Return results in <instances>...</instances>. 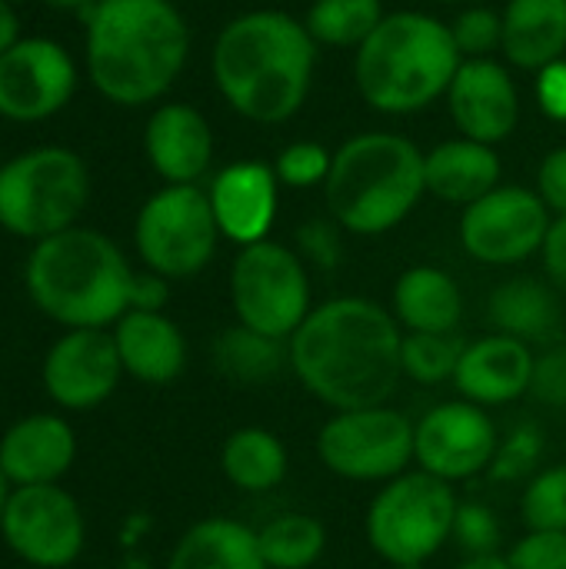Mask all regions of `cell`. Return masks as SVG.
Listing matches in <instances>:
<instances>
[{
  "label": "cell",
  "instance_id": "ac0fdd59",
  "mask_svg": "<svg viewBox=\"0 0 566 569\" xmlns=\"http://www.w3.org/2000/svg\"><path fill=\"white\" fill-rule=\"evenodd\" d=\"M210 210L217 217L220 237L234 240L237 247H250L267 240L274 220H277V200H280V180L270 163L260 160H240L224 167L210 190Z\"/></svg>",
  "mask_w": 566,
  "mask_h": 569
},
{
  "label": "cell",
  "instance_id": "7dc6e473",
  "mask_svg": "<svg viewBox=\"0 0 566 569\" xmlns=\"http://www.w3.org/2000/svg\"><path fill=\"white\" fill-rule=\"evenodd\" d=\"M43 3H50V7H57V10H90L97 0H43Z\"/></svg>",
  "mask_w": 566,
  "mask_h": 569
},
{
  "label": "cell",
  "instance_id": "2e32d148",
  "mask_svg": "<svg viewBox=\"0 0 566 569\" xmlns=\"http://www.w3.org/2000/svg\"><path fill=\"white\" fill-rule=\"evenodd\" d=\"M123 363L107 330H70L43 360V387L53 403L67 410H90L103 403L120 383Z\"/></svg>",
  "mask_w": 566,
  "mask_h": 569
},
{
  "label": "cell",
  "instance_id": "7c38bea8",
  "mask_svg": "<svg viewBox=\"0 0 566 569\" xmlns=\"http://www.w3.org/2000/svg\"><path fill=\"white\" fill-rule=\"evenodd\" d=\"M554 213L530 187L500 183L460 213L464 250L490 267L524 263L540 253Z\"/></svg>",
  "mask_w": 566,
  "mask_h": 569
},
{
  "label": "cell",
  "instance_id": "30bf717a",
  "mask_svg": "<svg viewBox=\"0 0 566 569\" xmlns=\"http://www.w3.org/2000/svg\"><path fill=\"white\" fill-rule=\"evenodd\" d=\"M133 240L147 270L167 280L197 277L217 250L220 227L207 190L197 183H167L137 213Z\"/></svg>",
  "mask_w": 566,
  "mask_h": 569
},
{
  "label": "cell",
  "instance_id": "d6a6232c",
  "mask_svg": "<svg viewBox=\"0 0 566 569\" xmlns=\"http://www.w3.org/2000/svg\"><path fill=\"white\" fill-rule=\"evenodd\" d=\"M527 530H566V467H547L534 473L520 497Z\"/></svg>",
  "mask_w": 566,
  "mask_h": 569
},
{
  "label": "cell",
  "instance_id": "f1b7e54d",
  "mask_svg": "<svg viewBox=\"0 0 566 569\" xmlns=\"http://www.w3.org/2000/svg\"><path fill=\"white\" fill-rule=\"evenodd\" d=\"M214 363L224 377L247 383V387H260V383L274 380L280 373V367L290 363V357H287V340H274V337H264V333L237 323L217 337Z\"/></svg>",
  "mask_w": 566,
  "mask_h": 569
},
{
  "label": "cell",
  "instance_id": "f6af8a7d",
  "mask_svg": "<svg viewBox=\"0 0 566 569\" xmlns=\"http://www.w3.org/2000/svg\"><path fill=\"white\" fill-rule=\"evenodd\" d=\"M20 40V20L10 0H0V53L10 50Z\"/></svg>",
  "mask_w": 566,
  "mask_h": 569
},
{
  "label": "cell",
  "instance_id": "44dd1931",
  "mask_svg": "<svg viewBox=\"0 0 566 569\" xmlns=\"http://www.w3.org/2000/svg\"><path fill=\"white\" fill-rule=\"evenodd\" d=\"M77 457V440L67 420L37 413L7 430L0 440V470L17 487L57 483Z\"/></svg>",
  "mask_w": 566,
  "mask_h": 569
},
{
  "label": "cell",
  "instance_id": "4dcf8cb0",
  "mask_svg": "<svg viewBox=\"0 0 566 569\" xmlns=\"http://www.w3.org/2000/svg\"><path fill=\"white\" fill-rule=\"evenodd\" d=\"M384 0H310L304 17L317 47H360L384 20Z\"/></svg>",
  "mask_w": 566,
  "mask_h": 569
},
{
  "label": "cell",
  "instance_id": "4316f807",
  "mask_svg": "<svg viewBox=\"0 0 566 569\" xmlns=\"http://www.w3.org/2000/svg\"><path fill=\"white\" fill-rule=\"evenodd\" d=\"M487 317L494 333L517 337L524 343H547L560 330V303L557 293L534 277L504 280L487 303Z\"/></svg>",
  "mask_w": 566,
  "mask_h": 569
},
{
  "label": "cell",
  "instance_id": "9a60e30c",
  "mask_svg": "<svg viewBox=\"0 0 566 569\" xmlns=\"http://www.w3.org/2000/svg\"><path fill=\"white\" fill-rule=\"evenodd\" d=\"M77 87L70 53L47 37L17 40L0 53V117L33 123L67 107Z\"/></svg>",
  "mask_w": 566,
  "mask_h": 569
},
{
  "label": "cell",
  "instance_id": "74e56055",
  "mask_svg": "<svg viewBox=\"0 0 566 569\" xmlns=\"http://www.w3.org/2000/svg\"><path fill=\"white\" fill-rule=\"evenodd\" d=\"M507 560L514 569H566V530H527Z\"/></svg>",
  "mask_w": 566,
  "mask_h": 569
},
{
  "label": "cell",
  "instance_id": "e575fe53",
  "mask_svg": "<svg viewBox=\"0 0 566 569\" xmlns=\"http://www.w3.org/2000/svg\"><path fill=\"white\" fill-rule=\"evenodd\" d=\"M450 33H454V43H457L464 60L494 57V50L504 47V20L490 7H467V10H460L457 20L450 23Z\"/></svg>",
  "mask_w": 566,
  "mask_h": 569
},
{
  "label": "cell",
  "instance_id": "7402d4cb",
  "mask_svg": "<svg viewBox=\"0 0 566 569\" xmlns=\"http://www.w3.org/2000/svg\"><path fill=\"white\" fill-rule=\"evenodd\" d=\"M113 343L123 373L140 383H173L187 367V340L180 327L160 310H127L113 323Z\"/></svg>",
  "mask_w": 566,
  "mask_h": 569
},
{
  "label": "cell",
  "instance_id": "5b68a950",
  "mask_svg": "<svg viewBox=\"0 0 566 569\" xmlns=\"http://www.w3.org/2000/svg\"><path fill=\"white\" fill-rule=\"evenodd\" d=\"M133 270L120 247L83 227L37 240L27 260V293L70 330H103L130 310Z\"/></svg>",
  "mask_w": 566,
  "mask_h": 569
},
{
  "label": "cell",
  "instance_id": "ee69618b",
  "mask_svg": "<svg viewBox=\"0 0 566 569\" xmlns=\"http://www.w3.org/2000/svg\"><path fill=\"white\" fill-rule=\"evenodd\" d=\"M167 303V277L147 270V273H133V287H130V310H160Z\"/></svg>",
  "mask_w": 566,
  "mask_h": 569
},
{
  "label": "cell",
  "instance_id": "83f0119b",
  "mask_svg": "<svg viewBox=\"0 0 566 569\" xmlns=\"http://www.w3.org/2000/svg\"><path fill=\"white\" fill-rule=\"evenodd\" d=\"M287 450L277 433L264 427H240L224 440L220 470L244 493H267L287 477Z\"/></svg>",
  "mask_w": 566,
  "mask_h": 569
},
{
  "label": "cell",
  "instance_id": "f546056e",
  "mask_svg": "<svg viewBox=\"0 0 566 569\" xmlns=\"http://www.w3.org/2000/svg\"><path fill=\"white\" fill-rule=\"evenodd\" d=\"M267 569H310L327 550V530L317 517L280 513L257 530Z\"/></svg>",
  "mask_w": 566,
  "mask_h": 569
},
{
  "label": "cell",
  "instance_id": "5bb4252c",
  "mask_svg": "<svg viewBox=\"0 0 566 569\" xmlns=\"http://www.w3.org/2000/svg\"><path fill=\"white\" fill-rule=\"evenodd\" d=\"M497 450H500V433L490 413L470 400L437 403L414 423L417 470L450 487L490 470Z\"/></svg>",
  "mask_w": 566,
  "mask_h": 569
},
{
  "label": "cell",
  "instance_id": "1f68e13d",
  "mask_svg": "<svg viewBox=\"0 0 566 569\" xmlns=\"http://www.w3.org/2000/svg\"><path fill=\"white\" fill-rule=\"evenodd\" d=\"M464 347L467 343L457 333H404V347H400L404 377L420 387L454 383Z\"/></svg>",
  "mask_w": 566,
  "mask_h": 569
},
{
  "label": "cell",
  "instance_id": "52a82bcc",
  "mask_svg": "<svg viewBox=\"0 0 566 569\" xmlns=\"http://www.w3.org/2000/svg\"><path fill=\"white\" fill-rule=\"evenodd\" d=\"M457 493L450 483L407 470L387 480L367 507L364 533L370 550L397 569L424 567L454 540Z\"/></svg>",
  "mask_w": 566,
  "mask_h": 569
},
{
  "label": "cell",
  "instance_id": "d4e9b609",
  "mask_svg": "<svg viewBox=\"0 0 566 569\" xmlns=\"http://www.w3.org/2000/svg\"><path fill=\"white\" fill-rule=\"evenodd\" d=\"M500 53L520 70H544L566 53V0H507Z\"/></svg>",
  "mask_w": 566,
  "mask_h": 569
},
{
  "label": "cell",
  "instance_id": "8992f818",
  "mask_svg": "<svg viewBox=\"0 0 566 569\" xmlns=\"http://www.w3.org/2000/svg\"><path fill=\"white\" fill-rule=\"evenodd\" d=\"M424 157L410 137L390 130L344 140L324 183L330 220L357 237H380L404 223L427 193Z\"/></svg>",
  "mask_w": 566,
  "mask_h": 569
},
{
  "label": "cell",
  "instance_id": "60d3db41",
  "mask_svg": "<svg viewBox=\"0 0 566 569\" xmlns=\"http://www.w3.org/2000/svg\"><path fill=\"white\" fill-rule=\"evenodd\" d=\"M537 197L554 217L566 213V147H554L537 167Z\"/></svg>",
  "mask_w": 566,
  "mask_h": 569
},
{
  "label": "cell",
  "instance_id": "ab89813d",
  "mask_svg": "<svg viewBox=\"0 0 566 569\" xmlns=\"http://www.w3.org/2000/svg\"><path fill=\"white\" fill-rule=\"evenodd\" d=\"M530 393L547 407H566V347H554L537 357Z\"/></svg>",
  "mask_w": 566,
  "mask_h": 569
},
{
  "label": "cell",
  "instance_id": "681fc988",
  "mask_svg": "<svg viewBox=\"0 0 566 569\" xmlns=\"http://www.w3.org/2000/svg\"><path fill=\"white\" fill-rule=\"evenodd\" d=\"M10 3H20V0H10Z\"/></svg>",
  "mask_w": 566,
  "mask_h": 569
},
{
  "label": "cell",
  "instance_id": "f35d334b",
  "mask_svg": "<svg viewBox=\"0 0 566 569\" xmlns=\"http://www.w3.org/2000/svg\"><path fill=\"white\" fill-rule=\"evenodd\" d=\"M540 450H544L540 430H534V427H520V430H514L510 443H504V447L497 450V460H494L490 473H494L497 480H507V477L514 480V477L527 473V470L537 463Z\"/></svg>",
  "mask_w": 566,
  "mask_h": 569
},
{
  "label": "cell",
  "instance_id": "d6986e66",
  "mask_svg": "<svg viewBox=\"0 0 566 569\" xmlns=\"http://www.w3.org/2000/svg\"><path fill=\"white\" fill-rule=\"evenodd\" d=\"M534 347L507 337V333H487L464 347V357L454 373V387L460 400H470L477 407H504L530 393L534 383Z\"/></svg>",
  "mask_w": 566,
  "mask_h": 569
},
{
  "label": "cell",
  "instance_id": "ba28073f",
  "mask_svg": "<svg viewBox=\"0 0 566 569\" xmlns=\"http://www.w3.org/2000/svg\"><path fill=\"white\" fill-rule=\"evenodd\" d=\"M90 197V173L67 147H37L0 167V227L47 240L70 230Z\"/></svg>",
  "mask_w": 566,
  "mask_h": 569
},
{
  "label": "cell",
  "instance_id": "484cf974",
  "mask_svg": "<svg viewBox=\"0 0 566 569\" xmlns=\"http://www.w3.org/2000/svg\"><path fill=\"white\" fill-rule=\"evenodd\" d=\"M167 569H267V563L254 527L230 517H210L180 537Z\"/></svg>",
  "mask_w": 566,
  "mask_h": 569
},
{
  "label": "cell",
  "instance_id": "7a4b0ae2",
  "mask_svg": "<svg viewBox=\"0 0 566 569\" xmlns=\"http://www.w3.org/2000/svg\"><path fill=\"white\" fill-rule=\"evenodd\" d=\"M210 70L234 113L254 123H287L307 103L317 40L287 10H247L217 33Z\"/></svg>",
  "mask_w": 566,
  "mask_h": 569
},
{
  "label": "cell",
  "instance_id": "c3c4849f",
  "mask_svg": "<svg viewBox=\"0 0 566 569\" xmlns=\"http://www.w3.org/2000/svg\"><path fill=\"white\" fill-rule=\"evenodd\" d=\"M7 477H3V470H0V517H3V507H7V497H10V490H7Z\"/></svg>",
  "mask_w": 566,
  "mask_h": 569
},
{
  "label": "cell",
  "instance_id": "bcb514c9",
  "mask_svg": "<svg viewBox=\"0 0 566 569\" xmlns=\"http://www.w3.org/2000/svg\"><path fill=\"white\" fill-rule=\"evenodd\" d=\"M457 569H514V567H510V560H507V557H500V553H487V557H467V560H464Z\"/></svg>",
  "mask_w": 566,
  "mask_h": 569
},
{
  "label": "cell",
  "instance_id": "836d02e7",
  "mask_svg": "<svg viewBox=\"0 0 566 569\" xmlns=\"http://www.w3.org/2000/svg\"><path fill=\"white\" fill-rule=\"evenodd\" d=\"M334 153L317 143V140H294L287 143L277 157H274V173L280 180V187L290 190H310V187H324L327 173H330Z\"/></svg>",
  "mask_w": 566,
  "mask_h": 569
},
{
  "label": "cell",
  "instance_id": "ffe728a7",
  "mask_svg": "<svg viewBox=\"0 0 566 569\" xmlns=\"http://www.w3.org/2000/svg\"><path fill=\"white\" fill-rule=\"evenodd\" d=\"M150 167L167 183H197L214 163V130L190 103H160L143 130Z\"/></svg>",
  "mask_w": 566,
  "mask_h": 569
},
{
  "label": "cell",
  "instance_id": "277c9868",
  "mask_svg": "<svg viewBox=\"0 0 566 569\" xmlns=\"http://www.w3.org/2000/svg\"><path fill=\"white\" fill-rule=\"evenodd\" d=\"M460 63L450 23L424 10H394L354 50V80L367 107L407 117L447 97Z\"/></svg>",
  "mask_w": 566,
  "mask_h": 569
},
{
  "label": "cell",
  "instance_id": "603a6c76",
  "mask_svg": "<svg viewBox=\"0 0 566 569\" xmlns=\"http://www.w3.org/2000/svg\"><path fill=\"white\" fill-rule=\"evenodd\" d=\"M500 173L504 167H500L497 150L470 137L444 140L424 157L427 193L454 207H470L490 190H497Z\"/></svg>",
  "mask_w": 566,
  "mask_h": 569
},
{
  "label": "cell",
  "instance_id": "9c48e42d",
  "mask_svg": "<svg viewBox=\"0 0 566 569\" xmlns=\"http://www.w3.org/2000/svg\"><path fill=\"white\" fill-rule=\"evenodd\" d=\"M230 303L237 323L274 340H290L314 310L307 263L297 250L270 237L240 247L230 267Z\"/></svg>",
  "mask_w": 566,
  "mask_h": 569
},
{
  "label": "cell",
  "instance_id": "3957f363",
  "mask_svg": "<svg viewBox=\"0 0 566 569\" xmlns=\"http://www.w3.org/2000/svg\"><path fill=\"white\" fill-rule=\"evenodd\" d=\"M187 53L190 27L170 0H97L87 10L90 80L120 107L163 97Z\"/></svg>",
  "mask_w": 566,
  "mask_h": 569
},
{
  "label": "cell",
  "instance_id": "cb8c5ba5",
  "mask_svg": "<svg viewBox=\"0 0 566 569\" xmlns=\"http://www.w3.org/2000/svg\"><path fill=\"white\" fill-rule=\"evenodd\" d=\"M390 313L404 333H457L464 317V293L440 267H410L397 277Z\"/></svg>",
  "mask_w": 566,
  "mask_h": 569
},
{
  "label": "cell",
  "instance_id": "e0dca14e",
  "mask_svg": "<svg viewBox=\"0 0 566 569\" xmlns=\"http://www.w3.org/2000/svg\"><path fill=\"white\" fill-rule=\"evenodd\" d=\"M447 107L460 137H470L490 147L507 140L520 120L517 83L510 70L494 57L460 63L447 90Z\"/></svg>",
  "mask_w": 566,
  "mask_h": 569
},
{
  "label": "cell",
  "instance_id": "b9f144b4",
  "mask_svg": "<svg viewBox=\"0 0 566 569\" xmlns=\"http://www.w3.org/2000/svg\"><path fill=\"white\" fill-rule=\"evenodd\" d=\"M537 103L540 110L557 120L566 123V60H557L544 70H537Z\"/></svg>",
  "mask_w": 566,
  "mask_h": 569
},
{
  "label": "cell",
  "instance_id": "7bdbcfd3",
  "mask_svg": "<svg viewBox=\"0 0 566 569\" xmlns=\"http://www.w3.org/2000/svg\"><path fill=\"white\" fill-rule=\"evenodd\" d=\"M540 257H544L547 277H550L557 287H566V213L550 220V230H547V237H544Z\"/></svg>",
  "mask_w": 566,
  "mask_h": 569
},
{
  "label": "cell",
  "instance_id": "d590c367",
  "mask_svg": "<svg viewBox=\"0 0 566 569\" xmlns=\"http://www.w3.org/2000/svg\"><path fill=\"white\" fill-rule=\"evenodd\" d=\"M297 253L317 270H337L344 260V227L337 220H307L297 227Z\"/></svg>",
  "mask_w": 566,
  "mask_h": 569
},
{
  "label": "cell",
  "instance_id": "6da1fadb",
  "mask_svg": "<svg viewBox=\"0 0 566 569\" xmlns=\"http://www.w3.org/2000/svg\"><path fill=\"white\" fill-rule=\"evenodd\" d=\"M404 330L394 313L367 297H334L307 313L287 340L300 387L334 410L380 407L394 397Z\"/></svg>",
  "mask_w": 566,
  "mask_h": 569
},
{
  "label": "cell",
  "instance_id": "8fae6325",
  "mask_svg": "<svg viewBox=\"0 0 566 569\" xmlns=\"http://www.w3.org/2000/svg\"><path fill=\"white\" fill-rule=\"evenodd\" d=\"M320 463L350 483H387L414 463V420L380 403L337 410L317 433Z\"/></svg>",
  "mask_w": 566,
  "mask_h": 569
},
{
  "label": "cell",
  "instance_id": "8d00e7d4",
  "mask_svg": "<svg viewBox=\"0 0 566 569\" xmlns=\"http://www.w3.org/2000/svg\"><path fill=\"white\" fill-rule=\"evenodd\" d=\"M454 540L464 547L467 557H487L497 553L500 547V520L490 507L484 503H460L457 523H454Z\"/></svg>",
  "mask_w": 566,
  "mask_h": 569
},
{
  "label": "cell",
  "instance_id": "4fadbf2b",
  "mask_svg": "<svg viewBox=\"0 0 566 569\" xmlns=\"http://www.w3.org/2000/svg\"><path fill=\"white\" fill-rule=\"evenodd\" d=\"M0 533L7 547L30 567H70L83 550V513L77 500L57 483L17 487L7 497Z\"/></svg>",
  "mask_w": 566,
  "mask_h": 569
}]
</instances>
